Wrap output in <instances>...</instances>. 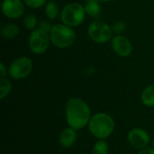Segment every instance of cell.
<instances>
[{"label":"cell","instance_id":"6da1fadb","mask_svg":"<svg viewBox=\"0 0 154 154\" xmlns=\"http://www.w3.org/2000/svg\"><path fill=\"white\" fill-rule=\"evenodd\" d=\"M65 112L69 125L75 130L84 128L91 118L88 106L79 97L69 99L66 104Z\"/></svg>","mask_w":154,"mask_h":154},{"label":"cell","instance_id":"7a4b0ae2","mask_svg":"<svg viewBox=\"0 0 154 154\" xmlns=\"http://www.w3.org/2000/svg\"><path fill=\"white\" fill-rule=\"evenodd\" d=\"M116 127L114 119L106 113H98L94 115L88 123V128L92 135L104 140L109 137Z\"/></svg>","mask_w":154,"mask_h":154},{"label":"cell","instance_id":"3957f363","mask_svg":"<svg viewBox=\"0 0 154 154\" xmlns=\"http://www.w3.org/2000/svg\"><path fill=\"white\" fill-rule=\"evenodd\" d=\"M51 42L58 49H66L70 47L76 41V32L70 26L62 23L53 24L50 32Z\"/></svg>","mask_w":154,"mask_h":154},{"label":"cell","instance_id":"277c9868","mask_svg":"<svg viewBox=\"0 0 154 154\" xmlns=\"http://www.w3.org/2000/svg\"><path fill=\"white\" fill-rule=\"evenodd\" d=\"M86 15L85 5L78 2H72L62 7L60 17L62 23L74 28L83 23Z\"/></svg>","mask_w":154,"mask_h":154},{"label":"cell","instance_id":"5b68a950","mask_svg":"<svg viewBox=\"0 0 154 154\" xmlns=\"http://www.w3.org/2000/svg\"><path fill=\"white\" fill-rule=\"evenodd\" d=\"M50 32L37 27L32 31L28 39V46L30 51L35 55L44 54L51 44Z\"/></svg>","mask_w":154,"mask_h":154},{"label":"cell","instance_id":"8992f818","mask_svg":"<svg viewBox=\"0 0 154 154\" xmlns=\"http://www.w3.org/2000/svg\"><path fill=\"white\" fill-rule=\"evenodd\" d=\"M112 26L101 20L92 22L88 28V34L89 38L97 43L105 44L113 38Z\"/></svg>","mask_w":154,"mask_h":154},{"label":"cell","instance_id":"52a82bcc","mask_svg":"<svg viewBox=\"0 0 154 154\" xmlns=\"http://www.w3.org/2000/svg\"><path fill=\"white\" fill-rule=\"evenodd\" d=\"M32 68L33 63L29 57H18L9 65L8 75L15 80H21L27 78L31 74Z\"/></svg>","mask_w":154,"mask_h":154},{"label":"cell","instance_id":"ba28073f","mask_svg":"<svg viewBox=\"0 0 154 154\" xmlns=\"http://www.w3.org/2000/svg\"><path fill=\"white\" fill-rule=\"evenodd\" d=\"M1 9L8 19H17L23 15L25 5L23 0H3Z\"/></svg>","mask_w":154,"mask_h":154},{"label":"cell","instance_id":"9c48e42d","mask_svg":"<svg viewBox=\"0 0 154 154\" xmlns=\"http://www.w3.org/2000/svg\"><path fill=\"white\" fill-rule=\"evenodd\" d=\"M111 47L115 53L122 58H127L133 52V44L131 41L123 34H116L112 38Z\"/></svg>","mask_w":154,"mask_h":154},{"label":"cell","instance_id":"30bf717a","mask_svg":"<svg viewBox=\"0 0 154 154\" xmlns=\"http://www.w3.org/2000/svg\"><path fill=\"white\" fill-rule=\"evenodd\" d=\"M128 141L134 148L143 150L149 144L150 136L145 130L141 128H134L128 134Z\"/></svg>","mask_w":154,"mask_h":154},{"label":"cell","instance_id":"8fae6325","mask_svg":"<svg viewBox=\"0 0 154 154\" xmlns=\"http://www.w3.org/2000/svg\"><path fill=\"white\" fill-rule=\"evenodd\" d=\"M77 132L73 128H66L60 134V143L63 148L71 147L77 141Z\"/></svg>","mask_w":154,"mask_h":154},{"label":"cell","instance_id":"7c38bea8","mask_svg":"<svg viewBox=\"0 0 154 154\" xmlns=\"http://www.w3.org/2000/svg\"><path fill=\"white\" fill-rule=\"evenodd\" d=\"M0 33H1V36L6 40L14 39L20 33V28L15 23H9L2 26L0 30Z\"/></svg>","mask_w":154,"mask_h":154},{"label":"cell","instance_id":"4fadbf2b","mask_svg":"<svg viewBox=\"0 0 154 154\" xmlns=\"http://www.w3.org/2000/svg\"><path fill=\"white\" fill-rule=\"evenodd\" d=\"M44 12L49 20H55L60 15L59 5L54 0H49L44 6Z\"/></svg>","mask_w":154,"mask_h":154},{"label":"cell","instance_id":"5bb4252c","mask_svg":"<svg viewBox=\"0 0 154 154\" xmlns=\"http://www.w3.org/2000/svg\"><path fill=\"white\" fill-rule=\"evenodd\" d=\"M141 100L146 106H154V84L147 86L142 92Z\"/></svg>","mask_w":154,"mask_h":154},{"label":"cell","instance_id":"9a60e30c","mask_svg":"<svg viewBox=\"0 0 154 154\" xmlns=\"http://www.w3.org/2000/svg\"><path fill=\"white\" fill-rule=\"evenodd\" d=\"M85 10L87 13V15L90 17H97L101 14V5L100 2L98 1H91V2H86L85 5Z\"/></svg>","mask_w":154,"mask_h":154},{"label":"cell","instance_id":"2e32d148","mask_svg":"<svg viewBox=\"0 0 154 154\" xmlns=\"http://www.w3.org/2000/svg\"><path fill=\"white\" fill-rule=\"evenodd\" d=\"M23 23L24 28L30 32L35 30L37 28V26L39 25L38 18L36 17V15L34 14H32V13H28L23 15Z\"/></svg>","mask_w":154,"mask_h":154},{"label":"cell","instance_id":"e0dca14e","mask_svg":"<svg viewBox=\"0 0 154 154\" xmlns=\"http://www.w3.org/2000/svg\"><path fill=\"white\" fill-rule=\"evenodd\" d=\"M12 89V83L6 78L0 79V99H4L8 96Z\"/></svg>","mask_w":154,"mask_h":154},{"label":"cell","instance_id":"ac0fdd59","mask_svg":"<svg viewBox=\"0 0 154 154\" xmlns=\"http://www.w3.org/2000/svg\"><path fill=\"white\" fill-rule=\"evenodd\" d=\"M108 153V145L104 140L97 141L93 146L92 154H107Z\"/></svg>","mask_w":154,"mask_h":154},{"label":"cell","instance_id":"d6986e66","mask_svg":"<svg viewBox=\"0 0 154 154\" xmlns=\"http://www.w3.org/2000/svg\"><path fill=\"white\" fill-rule=\"evenodd\" d=\"M126 29H127V24L123 20H118L115 22L112 25L113 32L116 34H123L126 31Z\"/></svg>","mask_w":154,"mask_h":154},{"label":"cell","instance_id":"ffe728a7","mask_svg":"<svg viewBox=\"0 0 154 154\" xmlns=\"http://www.w3.org/2000/svg\"><path fill=\"white\" fill-rule=\"evenodd\" d=\"M24 5L32 9H40L47 4L49 0H23Z\"/></svg>","mask_w":154,"mask_h":154},{"label":"cell","instance_id":"44dd1931","mask_svg":"<svg viewBox=\"0 0 154 154\" xmlns=\"http://www.w3.org/2000/svg\"><path fill=\"white\" fill-rule=\"evenodd\" d=\"M52 26H53V25H52V24L50 23V21H48V20H42V21H40L39 25H38L39 28L43 29L44 31H46V32H51Z\"/></svg>","mask_w":154,"mask_h":154},{"label":"cell","instance_id":"7402d4cb","mask_svg":"<svg viewBox=\"0 0 154 154\" xmlns=\"http://www.w3.org/2000/svg\"><path fill=\"white\" fill-rule=\"evenodd\" d=\"M8 74V69L7 68L5 67V65L1 62L0 63V77L1 78H5V76H7Z\"/></svg>","mask_w":154,"mask_h":154},{"label":"cell","instance_id":"603a6c76","mask_svg":"<svg viewBox=\"0 0 154 154\" xmlns=\"http://www.w3.org/2000/svg\"><path fill=\"white\" fill-rule=\"evenodd\" d=\"M139 154H154V149L152 148H144L140 151Z\"/></svg>","mask_w":154,"mask_h":154},{"label":"cell","instance_id":"cb8c5ba5","mask_svg":"<svg viewBox=\"0 0 154 154\" xmlns=\"http://www.w3.org/2000/svg\"><path fill=\"white\" fill-rule=\"evenodd\" d=\"M112 0H100V2H103V3H108V2H111Z\"/></svg>","mask_w":154,"mask_h":154},{"label":"cell","instance_id":"d4e9b609","mask_svg":"<svg viewBox=\"0 0 154 154\" xmlns=\"http://www.w3.org/2000/svg\"><path fill=\"white\" fill-rule=\"evenodd\" d=\"M91 1H98V2H100V0H86V2H91Z\"/></svg>","mask_w":154,"mask_h":154},{"label":"cell","instance_id":"484cf974","mask_svg":"<svg viewBox=\"0 0 154 154\" xmlns=\"http://www.w3.org/2000/svg\"><path fill=\"white\" fill-rule=\"evenodd\" d=\"M152 145H153V149H154V141H153V143H152Z\"/></svg>","mask_w":154,"mask_h":154}]
</instances>
